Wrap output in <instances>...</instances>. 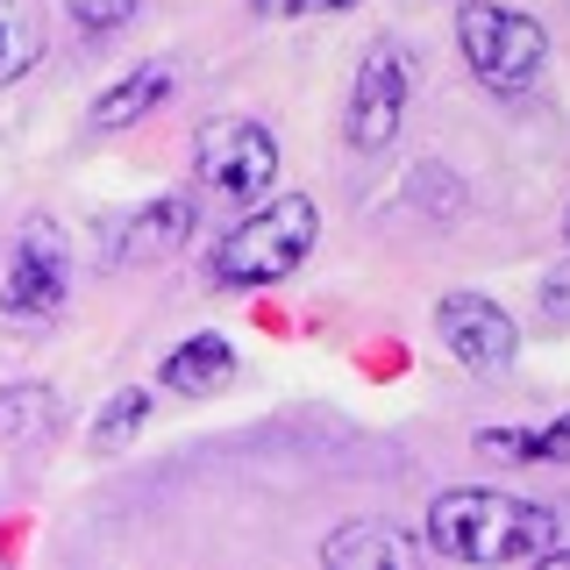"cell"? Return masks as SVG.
<instances>
[{"instance_id":"cell-1","label":"cell","mask_w":570,"mask_h":570,"mask_svg":"<svg viewBox=\"0 0 570 570\" xmlns=\"http://www.w3.org/2000/svg\"><path fill=\"white\" fill-rule=\"evenodd\" d=\"M428 549L450 563H542L557 549V513L513 492L456 485L428 507Z\"/></svg>"},{"instance_id":"cell-2","label":"cell","mask_w":570,"mask_h":570,"mask_svg":"<svg viewBox=\"0 0 570 570\" xmlns=\"http://www.w3.org/2000/svg\"><path fill=\"white\" fill-rule=\"evenodd\" d=\"M314 236H321V207L307 193H278V200L249 207L222 243L207 249V278L222 293H249V285H278L293 278L299 264L314 257Z\"/></svg>"},{"instance_id":"cell-3","label":"cell","mask_w":570,"mask_h":570,"mask_svg":"<svg viewBox=\"0 0 570 570\" xmlns=\"http://www.w3.org/2000/svg\"><path fill=\"white\" fill-rule=\"evenodd\" d=\"M456 43H463V65L485 94H528L549 65V29L521 8H499V0H463L456 8Z\"/></svg>"},{"instance_id":"cell-4","label":"cell","mask_w":570,"mask_h":570,"mask_svg":"<svg viewBox=\"0 0 570 570\" xmlns=\"http://www.w3.org/2000/svg\"><path fill=\"white\" fill-rule=\"evenodd\" d=\"M193 171H200V186L207 193H222V200H264L272 193V178H278V142L264 121H249V115H214L200 136H193Z\"/></svg>"},{"instance_id":"cell-5","label":"cell","mask_w":570,"mask_h":570,"mask_svg":"<svg viewBox=\"0 0 570 570\" xmlns=\"http://www.w3.org/2000/svg\"><path fill=\"white\" fill-rule=\"evenodd\" d=\"M406 100H414V65H406V50L392 36H379L350 79V115H343L350 150H385L406 121Z\"/></svg>"},{"instance_id":"cell-6","label":"cell","mask_w":570,"mask_h":570,"mask_svg":"<svg viewBox=\"0 0 570 570\" xmlns=\"http://www.w3.org/2000/svg\"><path fill=\"white\" fill-rule=\"evenodd\" d=\"M71 299V249H65V228L50 222V214H36V222L14 236L8 249V285H0V307L14 321H50Z\"/></svg>"},{"instance_id":"cell-7","label":"cell","mask_w":570,"mask_h":570,"mask_svg":"<svg viewBox=\"0 0 570 570\" xmlns=\"http://www.w3.org/2000/svg\"><path fill=\"white\" fill-rule=\"evenodd\" d=\"M435 335H442V350H450L463 371H478V379H492V371H507L513 356H521L513 314L499 307V299H485V293H450L435 307Z\"/></svg>"},{"instance_id":"cell-8","label":"cell","mask_w":570,"mask_h":570,"mask_svg":"<svg viewBox=\"0 0 570 570\" xmlns=\"http://www.w3.org/2000/svg\"><path fill=\"white\" fill-rule=\"evenodd\" d=\"M186 236H193V200L186 193H165V200L129 214V228H121V243L107 249V257L115 264H157V257H171Z\"/></svg>"},{"instance_id":"cell-9","label":"cell","mask_w":570,"mask_h":570,"mask_svg":"<svg viewBox=\"0 0 570 570\" xmlns=\"http://www.w3.org/2000/svg\"><path fill=\"white\" fill-rule=\"evenodd\" d=\"M421 557V534L406 528H379V521H356V528H335L321 542V563L328 570H406Z\"/></svg>"},{"instance_id":"cell-10","label":"cell","mask_w":570,"mask_h":570,"mask_svg":"<svg viewBox=\"0 0 570 570\" xmlns=\"http://www.w3.org/2000/svg\"><path fill=\"white\" fill-rule=\"evenodd\" d=\"M178 400H214L228 379H236V343L228 335H214V328H200V335H186L171 356H165V371H157Z\"/></svg>"},{"instance_id":"cell-11","label":"cell","mask_w":570,"mask_h":570,"mask_svg":"<svg viewBox=\"0 0 570 570\" xmlns=\"http://www.w3.org/2000/svg\"><path fill=\"white\" fill-rule=\"evenodd\" d=\"M171 86H178V71L165 58H150V65H136L129 79H115L107 94L94 100V129L100 136H115V129H136L142 115H157V107L171 100Z\"/></svg>"},{"instance_id":"cell-12","label":"cell","mask_w":570,"mask_h":570,"mask_svg":"<svg viewBox=\"0 0 570 570\" xmlns=\"http://www.w3.org/2000/svg\"><path fill=\"white\" fill-rule=\"evenodd\" d=\"M50 43V22H43V0H0V86L29 79L36 58Z\"/></svg>"},{"instance_id":"cell-13","label":"cell","mask_w":570,"mask_h":570,"mask_svg":"<svg viewBox=\"0 0 570 570\" xmlns=\"http://www.w3.org/2000/svg\"><path fill=\"white\" fill-rule=\"evenodd\" d=\"M478 450L499 463H570V414L549 428H478Z\"/></svg>"},{"instance_id":"cell-14","label":"cell","mask_w":570,"mask_h":570,"mask_svg":"<svg viewBox=\"0 0 570 570\" xmlns=\"http://www.w3.org/2000/svg\"><path fill=\"white\" fill-rule=\"evenodd\" d=\"M50 428H58L50 385H0V442H43Z\"/></svg>"},{"instance_id":"cell-15","label":"cell","mask_w":570,"mask_h":570,"mask_svg":"<svg viewBox=\"0 0 570 570\" xmlns=\"http://www.w3.org/2000/svg\"><path fill=\"white\" fill-rule=\"evenodd\" d=\"M142 421H150V392H142V385H121L115 400L100 406V421H94V435H86V442H94V456H121L142 435Z\"/></svg>"},{"instance_id":"cell-16","label":"cell","mask_w":570,"mask_h":570,"mask_svg":"<svg viewBox=\"0 0 570 570\" xmlns=\"http://www.w3.org/2000/svg\"><path fill=\"white\" fill-rule=\"evenodd\" d=\"M534 307H542L549 328H570V257L542 272V285H534Z\"/></svg>"},{"instance_id":"cell-17","label":"cell","mask_w":570,"mask_h":570,"mask_svg":"<svg viewBox=\"0 0 570 570\" xmlns=\"http://www.w3.org/2000/svg\"><path fill=\"white\" fill-rule=\"evenodd\" d=\"M129 14H136V0H71V22L86 36H115Z\"/></svg>"},{"instance_id":"cell-18","label":"cell","mask_w":570,"mask_h":570,"mask_svg":"<svg viewBox=\"0 0 570 570\" xmlns=\"http://www.w3.org/2000/svg\"><path fill=\"white\" fill-rule=\"evenodd\" d=\"M249 8H257L264 22H307V14H343L356 0H249Z\"/></svg>"}]
</instances>
